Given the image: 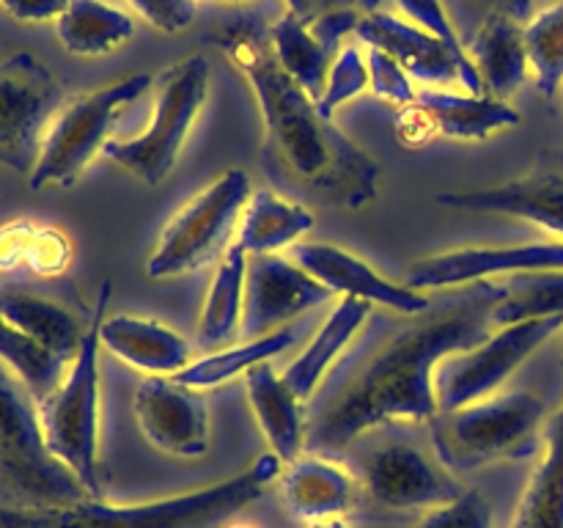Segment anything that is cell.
<instances>
[{
    "mask_svg": "<svg viewBox=\"0 0 563 528\" xmlns=\"http://www.w3.org/2000/svg\"><path fill=\"white\" fill-rule=\"evenodd\" d=\"M449 9L451 20H454L456 31H460L462 44H471L478 28L489 20V16L509 14L517 20H531V0H443Z\"/></svg>",
    "mask_w": 563,
    "mask_h": 528,
    "instance_id": "cell-36",
    "label": "cell"
},
{
    "mask_svg": "<svg viewBox=\"0 0 563 528\" xmlns=\"http://www.w3.org/2000/svg\"><path fill=\"white\" fill-rule=\"evenodd\" d=\"M209 88V61L190 55L168 66L157 77L154 119L146 130L130 141H113L104 146V157L113 160L146 187H157L176 165L198 110L203 108Z\"/></svg>",
    "mask_w": 563,
    "mask_h": 528,
    "instance_id": "cell-8",
    "label": "cell"
},
{
    "mask_svg": "<svg viewBox=\"0 0 563 528\" xmlns=\"http://www.w3.org/2000/svg\"><path fill=\"white\" fill-rule=\"evenodd\" d=\"M58 99V86L36 58L14 55L0 64V163L31 176Z\"/></svg>",
    "mask_w": 563,
    "mask_h": 528,
    "instance_id": "cell-11",
    "label": "cell"
},
{
    "mask_svg": "<svg viewBox=\"0 0 563 528\" xmlns=\"http://www.w3.org/2000/svg\"><path fill=\"white\" fill-rule=\"evenodd\" d=\"M71 262V242L64 231L58 229H36L31 242V251H27L25 264L27 270H33L36 275L44 278H53L60 275Z\"/></svg>",
    "mask_w": 563,
    "mask_h": 528,
    "instance_id": "cell-40",
    "label": "cell"
},
{
    "mask_svg": "<svg viewBox=\"0 0 563 528\" xmlns=\"http://www.w3.org/2000/svg\"><path fill=\"white\" fill-rule=\"evenodd\" d=\"M291 262L300 264L333 295L357 297V300H366L368 306L394 308L396 314H418L432 302V297L423 292L383 278L377 270H372V264L335 245L302 242V245L291 248Z\"/></svg>",
    "mask_w": 563,
    "mask_h": 528,
    "instance_id": "cell-19",
    "label": "cell"
},
{
    "mask_svg": "<svg viewBox=\"0 0 563 528\" xmlns=\"http://www.w3.org/2000/svg\"><path fill=\"white\" fill-rule=\"evenodd\" d=\"M526 50L539 91L553 97L563 86V0L526 22Z\"/></svg>",
    "mask_w": 563,
    "mask_h": 528,
    "instance_id": "cell-34",
    "label": "cell"
},
{
    "mask_svg": "<svg viewBox=\"0 0 563 528\" xmlns=\"http://www.w3.org/2000/svg\"><path fill=\"white\" fill-rule=\"evenodd\" d=\"M33 234H36V226L31 220H14V223L0 226V270H14L25 264Z\"/></svg>",
    "mask_w": 563,
    "mask_h": 528,
    "instance_id": "cell-42",
    "label": "cell"
},
{
    "mask_svg": "<svg viewBox=\"0 0 563 528\" xmlns=\"http://www.w3.org/2000/svg\"><path fill=\"white\" fill-rule=\"evenodd\" d=\"M368 314H372V306H368L366 300H357V297H341V302L333 308L328 322L317 330L311 344H308L306 350H302L300 355L284 369L280 377L286 380V385H289L302 402L311 399L313 391L322 385L328 369L333 366L339 352L350 344L352 336L363 328Z\"/></svg>",
    "mask_w": 563,
    "mask_h": 528,
    "instance_id": "cell-24",
    "label": "cell"
},
{
    "mask_svg": "<svg viewBox=\"0 0 563 528\" xmlns=\"http://www.w3.org/2000/svg\"><path fill=\"white\" fill-rule=\"evenodd\" d=\"M311 229V209L289 201V198H280L273 190H256L247 198L234 242L247 256H262V253H275L280 248L295 245Z\"/></svg>",
    "mask_w": 563,
    "mask_h": 528,
    "instance_id": "cell-27",
    "label": "cell"
},
{
    "mask_svg": "<svg viewBox=\"0 0 563 528\" xmlns=\"http://www.w3.org/2000/svg\"><path fill=\"white\" fill-rule=\"evenodd\" d=\"M245 388L258 427L273 446V454L289 465L300 460L308 435L306 402L286 385L269 361L258 363L245 374Z\"/></svg>",
    "mask_w": 563,
    "mask_h": 528,
    "instance_id": "cell-21",
    "label": "cell"
},
{
    "mask_svg": "<svg viewBox=\"0 0 563 528\" xmlns=\"http://www.w3.org/2000/svg\"><path fill=\"white\" fill-rule=\"evenodd\" d=\"M69 3L71 0H0V6H3L14 20L25 22L58 20V16L69 9Z\"/></svg>",
    "mask_w": 563,
    "mask_h": 528,
    "instance_id": "cell-43",
    "label": "cell"
},
{
    "mask_svg": "<svg viewBox=\"0 0 563 528\" xmlns=\"http://www.w3.org/2000/svg\"><path fill=\"white\" fill-rule=\"evenodd\" d=\"M110 300V280L99 289L93 311L88 317L86 339L80 352L66 369L58 388L38 402L44 440L49 451L75 473L91 498H102L99 479V330Z\"/></svg>",
    "mask_w": 563,
    "mask_h": 528,
    "instance_id": "cell-6",
    "label": "cell"
},
{
    "mask_svg": "<svg viewBox=\"0 0 563 528\" xmlns=\"http://www.w3.org/2000/svg\"><path fill=\"white\" fill-rule=\"evenodd\" d=\"M357 38L368 47L388 53L412 80L429 86H462L467 94L484 97V82L478 69L467 55H456L449 44L412 25L410 20L388 14V11H368L355 28Z\"/></svg>",
    "mask_w": 563,
    "mask_h": 528,
    "instance_id": "cell-13",
    "label": "cell"
},
{
    "mask_svg": "<svg viewBox=\"0 0 563 528\" xmlns=\"http://www.w3.org/2000/svg\"><path fill=\"white\" fill-rule=\"evenodd\" d=\"M563 330V317H537L495 328L482 344L449 355L434 372L438 410H460L493 396L509 374L550 336Z\"/></svg>",
    "mask_w": 563,
    "mask_h": 528,
    "instance_id": "cell-10",
    "label": "cell"
},
{
    "mask_svg": "<svg viewBox=\"0 0 563 528\" xmlns=\"http://www.w3.org/2000/svg\"><path fill=\"white\" fill-rule=\"evenodd\" d=\"M135 36V22L102 0H71L58 16V38L75 55H102Z\"/></svg>",
    "mask_w": 563,
    "mask_h": 528,
    "instance_id": "cell-30",
    "label": "cell"
},
{
    "mask_svg": "<svg viewBox=\"0 0 563 528\" xmlns=\"http://www.w3.org/2000/svg\"><path fill=\"white\" fill-rule=\"evenodd\" d=\"M504 297L500 280H476L432 297L423 311L407 314L401 322L385 324L311 407L306 449L330 454L379 424L429 421L438 413V366L493 333Z\"/></svg>",
    "mask_w": 563,
    "mask_h": 528,
    "instance_id": "cell-1",
    "label": "cell"
},
{
    "mask_svg": "<svg viewBox=\"0 0 563 528\" xmlns=\"http://www.w3.org/2000/svg\"><path fill=\"white\" fill-rule=\"evenodd\" d=\"M363 479L372 498L388 509L443 506L462 495L454 476L410 443H390L372 451L363 465Z\"/></svg>",
    "mask_w": 563,
    "mask_h": 528,
    "instance_id": "cell-18",
    "label": "cell"
},
{
    "mask_svg": "<svg viewBox=\"0 0 563 528\" xmlns=\"http://www.w3.org/2000/svg\"><path fill=\"white\" fill-rule=\"evenodd\" d=\"M0 363V501L14 506H66L91 498L80 479L49 451L38 407Z\"/></svg>",
    "mask_w": 563,
    "mask_h": 528,
    "instance_id": "cell-5",
    "label": "cell"
},
{
    "mask_svg": "<svg viewBox=\"0 0 563 528\" xmlns=\"http://www.w3.org/2000/svg\"><path fill=\"white\" fill-rule=\"evenodd\" d=\"M548 407L531 391L487 396L429 418L434 451L449 471H476L498 460H522L539 449Z\"/></svg>",
    "mask_w": 563,
    "mask_h": 528,
    "instance_id": "cell-4",
    "label": "cell"
},
{
    "mask_svg": "<svg viewBox=\"0 0 563 528\" xmlns=\"http://www.w3.org/2000/svg\"><path fill=\"white\" fill-rule=\"evenodd\" d=\"M102 344L143 374H179L190 366L192 344L176 330L141 317H110L99 330Z\"/></svg>",
    "mask_w": 563,
    "mask_h": 528,
    "instance_id": "cell-22",
    "label": "cell"
},
{
    "mask_svg": "<svg viewBox=\"0 0 563 528\" xmlns=\"http://www.w3.org/2000/svg\"><path fill=\"white\" fill-rule=\"evenodd\" d=\"M0 317L66 363L75 361L88 330L69 308L25 289H0Z\"/></svg>",
    "mask_w": 563,
    "mask_h": 528,
    "instance_id": "cell-25",
    "label": "cell"
},
{
    "mask_svg": "<svg viewBox=\"0 0 563 528\" xmlns=\"http://www.w3.org/2000/svg\"><path fill=\"white\" fill-rule=\"evenodd\" d=\"M322 6H324V14L339 9H357V6L366 9V14L368 11H379V0H322Z\"/></svg>",
    "mask_w": 563,
    "mask_h": 528,
    "instance_id": "cell-45",
    "label": "cell"
},
{
    "mask_svg": "<svg viewBox=\"0 0 563 528\" xmlns=\"http://www.w3.org/2000/svg\"><path fill=\"white\" fill-rule=\"evenodd\" d=\"M135 416L152 446L170 457L192 460L209 446L207 402L174 377H148L135 391Z\"/></svg>",
    "mask_w": 563,
    "mask_h": 528,
    "instance_id": "cell-16",
    "label": "cell"
},
{
    "mask_svg": "<svg viewBox=\"0 0 563 528\" xmlns=\"http://www.w3.org/2000/svg\"><path fill=\"white\" fill-rule=\"evenodd\" d=\"M297 339V328H280L273 333L262 336V339L245 341L240 346H231V350L212 352V355L201 358V361H192L190 366L181 369L179 374H174L176 383L187 385V388H212V385L225 383V380L236 377V374H247L258 363L269 361L278 352L289 350Z\"/></svg>",
    "mask_w": 563,
    "mask_h": 528,
    "instance_id": "cell-31",
    "label": "cell"
},
{
    "mask_svg": "<svg viewBox=\"0 0 563 528\" xmlns=\"http://www.w3.org/2000/svg\"><path fill=\"white\" fill-rule=\"evenodd\" d=\"M159 31H185L196 20V0H130Z\"/></svg>",
    "mask_w": 563,
    "mask_h": 528,
    "instance_id": "cell-41",
    "label": "cell"
},
{
    "mask_svg": "<svg viewBox=\"0 0 563 528\" xmlns=\"http://www.w3.org/2000/svg\"><path fill=\"white\" fill-rule=\"evenodd\" d=\"M251 198V179L245 170H225L223 176L192 196L159 234L157 251L148 256V278H174L212 262L231 245Z\"/></svg>",
    "mask_w": 563,
    "mask_h": 528,
    "instance_id": "cell-9",
    "label": "cell"
},
{
    "mask_svg": "<svg viewBox=\"0 0 563 528\" xmlns=\"http://www.w3.org/2000/svg\"><path fill=\"white\" fill-rule=\"evenodd\" d=\"M0 363L25 385L27 394L36 399V405L58 388L66 366H69L64 358L49 352L36 339L5 322L3 317H0Z\"/></svg>",
    "mask_w": 563,
    "mask_h": 528,
    "instance_id": "cell-32",
    "label": "cell"
},
{
    "mask_svg": "<svg viewBox=\"0 0 563 528\" xmlns=\"http://www.w3.org/2000/svg\"><path fill=\"white\" fill-rule=\"evenodd\" d=\"M438 204L460 212L509 215L563 240V148L537 154L522 174L504 185L440 193Z\"/></svg>",
    "mask_w": 563,
    "mask_h": 528,
    "instance_id": "cell-12",
    "label": "cell"
},
{
    "mask_svg": "<svg viewBox=\"0 0 563 528\" xmlns=\"http://www.w3.org/2000/svg\"><path fill=\"white\" fill-rule=\"evenodd\" d=\"M280 465L275 454H262L223 482L143 504L86 498L66 506H14L0 501V528H218L262 498Z\"/></svg>",
    "mask_w": 563,
    "mask_h": 528,
    "instance_id": "cell-3",
    "label": "cell"
},
{
    "mask_svg": "<svg viewBox=\"0 0 563 528\" xmlns=\"http://www.w3.org/2000/svg\"><path fill=\"white\" fill-rule=\"evenodd\" d=\"M330 297L333 292L319 284L297 262L275 256V253L251 256L247 258L240 336H245L247 341L262 339L300 317L302 311H311V308L328 302Z\"/></svg>",
    "mask_w": 563,
    "mask_h": 528,
    "instance_id": "cell-14",
    "label": "cell"
},
{
    "mask_svg": "<svg viewBox=\"0 0 563 528\" xmlns=\"http://www.w3.org/2000/svg\"><path fill=\"white\" fill-rule=\"evenodd\" d=\"M412 108L423 119L432 135L454 141H484L498 130L520 124V113L509 102L478 94H454L440 88L418 91Z\"/></svg>",
    "mask_w": 563,
    "mask_h": 528,
    "instance_id": "cell-20",
    "label": "cell"
},
{
    "mask_svg": "<svg viewBox=\"0 0 563 528\" xmlns=\"http://www.w3.org/2000/svg\"><path fill=\"white\" fill-rule=\"evenodd\" d=\"M563 270V242H533L506 248H460L416 262L405 284L410 289H454V286L493 280L495 275Z\"/></svg>",
    "mask_w": 563,
    "mask_h": 528,
    "instance_id": "cell-15",
    "label": "cell"
},
{
    "mask_svg": "<svg viewBox=\"0 0 563 528\" xmlns=\"http://www.w3.org/2000/svg\"><path fill=\"white\" fill-rule=\"evenodd\" d=\"M504 302L495 311V328L537 317H563V270L506 275Z\"/></svg>",
    "mask_w": 563,
    "mask_h": 528,
    "instance_id": "cell-33",
    "label": "cell"
},
{
    "mask_svg": "<svg viewBox=\"0 0 563 528\" xmlns=\"http://www.w3.org/2000/svg\"><path fill=\"white\" fill-rule=\"evenodd\" d=\"M465 50L482 75L487 97L506 102L531 72L526 50V22L517 16H489Z\"/></svg>",
    "mask_w": 563,
    "mask_h": 528,
    "instance_id": "cell-23",
    "label": "cell"
},
{
    "mask_svg": "<svg viewBox=\"0 0 563 528\" xmlns=\"http://www.w3.org/2000/svg\"><path fill=\"white\" fill-rule=\"evenodd\" d=\"M220 47L256 94L267 127L264 165L275 185L333 209H361L377 198V163L291 80L275 55L269 28L236 20L220 33Z\"/></svg>",
    "mask_w": 563,
    "mask_h": 528,
    "instance_id": "cell-2",
    "label": "cell"
},
{
    "mask_svg": "<svg viewBox=\"0 0 563 528\" xmlns=\"http://www.w3.org/2000/svg\"><path fill=\"white\" fill-rule=\"evenodd\" d=\"M148 88H152V77L132 75L93 88V91L77 94L75 99L60 105L44 132L36 168L27 176L31 190H44L49 185H71L91 165V160L104 152L121 110L135 102Z\"/></svg>",
    "mask_w": 563,
    "mask_h": 528,
    "instance_id": "cell-7",
    "label": "cell"
},
{
    "mask_svg": "<svg viewBox=\"0 0 563 528\" xmlns=\"http://www.w3.org/2000/svg\"><path fill=\"white\" fill-rule=\"evenodd\" d=\"M229 528H253V526H229Z\"/></svg>",
    "mask_w": 563,
    "mask_h": 528,
    "instance_id": "cell-47",
    "label": "cell"
},
{
    "mask_svg": "<svg viewBox=\"0 0 563 528\" xmlns=\"http://www.w3.org/2000/svg\"><path fill=\"white\" fill-rule=\"evenodd\" d=\"M306 528H346V526L333 517V520H317V522H311V526H306Z\"/></svg>",
    "mask_w": 563,
    "mask_h": 528,
    "instance_id": "cell-46",
    "label": "cell"
},
{
    "mask_svg": "<svg viewBox=\"0 0 563 528\" xmlns=\"http://www.w3.org/2000/svg\"><path fill=\"white\" fill-rule=\"evenodd\" d=\"M511 528H563V405L544 424L542 457L522 490Z\"/></svg>",
    "mask_w": 563,
    "mask_h": 528,
    "instance_id": "cell-26",
    "label": "cell"
},
{
    "mask_svg": "<svg viewBox=\"0 0 563 528\" xmlns=\"http://www.w3.org/2000/svg\"><path fill=\"white\" fill-rule=\"evenodd\" d=\"M401 6V11L407 14V20L412 25L423 28L427 33L438 36L440 42L449 44L456 55H467L465 44H462L460 31H456L454 20H451L449 9H445L443 0H396ZM471 58V55H467Z\"/></svg>",
    "mask_w": 563,
    "mask_h": 528,
    "instance_id": "cell-39",
    "label": "cell"
},
{
    "mask_svg": "<svg viewBox=\"0 0 563 528\" xmlns=\"http://www.w3.org/2000/svg\"><path fill=\"white\" fill-rule=\"evenodd\" d=\"M357 22H361L357 9L328 11L313 22H302L300 16L286 11L269 25V42L291 80L319 102L330 66L341 53V38L355 33Z\"/></svg>",
    "mask_w": 563,
    "mask_h": 528,
    "instance_id": "cell-17",
    "label": "cell"
},
{
    "mask_svg": "<svg viewBox=\"0 0 563 528\" xmlns=\"http://www.w3.org/2000/svg\"><path fill=\"white\" fill-rule=\"evenodd\" d=\"M289 3V11L295 16H300L302 22H313L317 16L324 14L322 0H286Z\"/></svg>",
    "mask_w": 563,
    "mask_h": 528,
    "instance_id": "cell-44",
    "label": "cell"
},
{
    "mask_svg": "<svg viewBox=\"0 0 563 528\" xmlns=\"http://www.w3.org/2000/svg\"><path fill=\"white\" fill-rule=\"evenodd\" d=\"M368 82H372V77H368V64L366 58H363V53L357 47H341V53L335 55L333 66H330L328 72V82H324V91L322 97H319V110H322V116H333V110L339 108V105L350 102V99H355L357 94H363L368 88Z\"/></svg>",
    "mask_w": 563,
    "mask_h": 528,
    "instance_id": "cell-35",
    "label": "cell"
},
{
    "mask_svg": "<svg viewBox=\"0 0 563 528\" xmlns=\"http://www.w3.org/2000/svg\"><path fill=\"white\" fill-rule=\"evenodd\" d=\"M284 498L302 520H333L341 512L352 509L355 484L333 462L322 457H300L291 462L284 479Z\"/></svg>",
    "mask_w": 563,
    "mask_h": 528,
    "instance_id": "cell-28",
    "label": "cell"
},
{
    "mask_svg": "<svg viewBox=\"0 0 563 528\" xmlns=\"http://www.w3.org/2000/svg\"><path fill=\"white\" fill-rule=\"evenodd\" d=\"M418 528H493V506L478 490H465L456 501L423 515Z\"/></svg>",
    "mask_w": 563,
    "mask_h": 528,
    "instance_id": "cell-37",
    "label": "cell"
},
{
    "mask_svg": "<svg viewBox=\"0 0 563 528\" xmlns=\"http://www.w3.org/2000/svg\"><path fill=\"white\" fill-rule=\"evenodd\" d=\"M247 253L236 242H231L220 253L218 270H214L212 286L203 300L201 322H198L196 344L201 350H214L240 330L242 302H245V278H247Z\"/></svg>",
    "mask_w": 563,
    "mask_h": 528,
    "instance_id": "cell-29",
    "label": "cell"
},
{
    "mask_svg": "<svg viewBox=\"0 0 563 528\" xmlns=\"http://www.w3.org/2000/svg\"><path fill=\"white\" fill-rule=\"evenodd\" d=\"M366 64L368 77H372L368 86H372V91L377 94L379 99H385V102L390 105H405V108H410V105L416 102V82H412V77L407 75L388 53H383V50L377 47H368Z\"/></svg>",
    "mask_w": 563,
    "mask_h": 528,
    "instance_id": "cell-38",
    "label": "cell"
}]
</instances>
